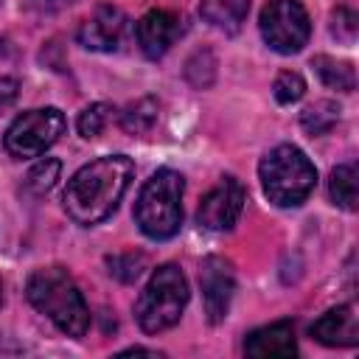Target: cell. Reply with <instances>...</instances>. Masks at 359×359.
<instances>
[{
  "label": "cell",
  "instance_id": "8fae6325",
  "mask_svg": "<svg viewBox=\"0 0 359 359\" xmlns=\"http://www.w3.org/2000/svg\"><path fill=\"white\" fill-rule=\"evenodd\" d=\"M180 17L165 8H154L137 20V45L149 59H160L180 36Z\"/></svg>",
  "mask_w": 359,
  "mask_h": 359
},
{
  "label": "cell",
  "instance_id": "8992f818",
  "mask_svg": "<svg viewBox=\"0 0 359 359\" xmlns=\"http://www.w3.org/2000/svg\"><path fill=\"white\" fill-rule=\"evenodd\" d=\"M65 132V115L56 107H39L28 109L14 118V123L6 129V151L17 160L39 157L45 154Z\"/></svg>",
  "mask_w": 359,
  "mask_h": 359
},
{
  "label": "cell",
  "instance_id": "5b68a950",
  "mask_svg": "<svg viewBox=\"0 0 359 359\" xmlns=\"http://www.w3.org/2000/svg\"><path fill=\"white\" fill-rule=\"evenodd\" d=\"M188 306V280L177 264H163L151 272L135 303V320L146 334H160L180 323Z\"/></svg>",
  "mask_w": 359,
  "mask_h": 359
},
{
  "label": "cell",
  "instance_id": "9c48e42d",
  "mask_svg": "<svg viewBox=\"0 0 359 359\" xmlns=\"http://www.w3.org/2000/svg\"><path fill=\"white\" fill-rule=\"evenodd\" d=\"M129 31V20L121 8L115 6H98L79 28V42L87 50H101V53H112L123 45Z\"/></svg>",
  "mask_w": 359,
  "mask_h": 359
},
{
  "label": "cell",
  "instance_id": "3957f363",
  "mask_svg": "<svg viewBox=\"0 0 359 359\" xmlns=\"http://www.w3.org/2000/svg\"><path fill=\"white\" fill-rule=\"evenodd\" d=\"M182 191H185V180L174 168H160L146 180L135 202V222L143 236L154 241H165L180 230Z\"/></svg>",
  "mask_w": 359,
  "mask_h": 359
},
{
  "label": "cell",
  "instance_id": "cb8c5ba5",
  "mask_svg": "<svg viewBox=\"0 0 359 359\" xmlns=\"http://www.w3.org/2000/svg\"><path fill=\"white\" fill-rule=\"evenodd\" d=\"M17 95H20V81L11 79V76H3L0 79V112L11 109L14 101H17Z\"/></svg>",
  "mask_w": 359,
  "mask_h": 359
},
{
  "label": "cell",
  "instance_id": "5bb4252c",
  "mask_svg": "<svg viewBox=\"0 0 359 359\" xmlns=\"http://www.w3.org/2000/svg\"><path fill=\"white\" fill-rule=\"evenodd\" d=\"M247 11H250V0H202L199 3L202 20L224 34H236L247 20Z\"/></svg>",
  "mask_w": 359,
  "mask_h": 359
},
{
  "label": "cell",
  "instance_id": "d4e9b609",
  "mask_svg": "<svg viewBox=\"0 0 359 359\" xmlns=\"http://www.w3.org/2000/svg\"><path fill=\"white\" fill-rule=\"evenodd\" d=\"M140 353H146V356H160L157 351H146V348H126V351H121V356H140Z\"/></svg>",
  "mask_w": 359,
  "mask_h": 359
},
{
  "label": "cell",
  "instance_id": "7c38bea8",
  "mask_svg": "<svg viewBox=\"0 0 359 359\" xmlns=\"http://www.w3.org/2000/svg\"><path fill=\"white\" fill-rule=\"evenodd\" d=\"M311 337L328 348H351L359 342V325L351 306H337L311 323Z\"/></svg>",
  "mask_w": 359,
  "mask_h": 359
},
{
  "label": "cell",
  "instance_id": "e0dca14e",
  "mask_svg": "<svg viewBox=\"0 0 359 359\" xmlns=\"http://www.w3.org/2000/svg\"><path fill=\"white\" fill-rule=\"evenodd\" d=\"M154 121H157V101L154 98H140L121 112V126L129 135H146L154 126Z\"/></svg>",
  "mask_w": 359,
  "mask_h": 359
},
{
  "label": "cell",
  "instance_id": "30bf717a",
  "mask_svg": "<svg viewBox=\"0 0 359 359\" xmlns=\"http://www.w3.org/2000/svg\"><path fill=\"white\" fill-rule=\"evenodd\" d=\"M199 286H202V300H205V314L210 323H222L227 317L233 292H236V278L233 269L224 258H205L199 269Z\"/></svg>",
  "mask_w": 359,
  "mask_h": 359
},
{
  "label": "cell",
  "instance_id": "44dd1931",
  "mask_svg": "<svg viewBox=\"0 0 359 359\" xmlns=\"http://www.w3.org/2000/svg\"><path fill=\"white\" fill-rule=\"evenodd\" d=\"M272 93H275V98H278L280 104H294V101L303 98L306 81H303L300 73L283 70V73H278V79H275V84H272Z\"/></svg>",
  "mask_w": 359,
  "mask_h": 359
},
{
  "label": "cell",
  "instance_id": "603a6c76",
  "mask_svg": "<svg viewBox=\"0 0 359 359\" xmlns=\"http://www.w3.org/2000/svg\"><path fill=\"white\" fill-rule=\"evenodd\" d=\"M331 34L351 45L356 39V14L351 8H337L331 14Z\"/></svg>",
  "mask_w": 359,
  "mask_h": 359
},
{
  "label": "cell",
  "instance_id": "4fadbf2b",
  "mask_svg": "<svg viewBox=\"0 0 359 359\" xmlns=\"http://www.w3.org/2000/svg\"><path fill=\"white\" fill-rule=\"evenodd\" d=\"M244 353L247 356H294L297 353L294 325L280 320V323L255 328L244 339Z\"/></svg>",
  "mask_w": 359,
  "mask_h": 359
},
{
  "label": "cell",
  "instance_id": "ffe728a7",
  "mask_svg": "<svg viewBox=\"0 0 359 359\" xmlns=\"http://www.w3.org/2000/svg\"><path fill=\"white\" fill-rule=\"evenodd\" d=\"M59 160H53V157H45V160H39L31 171H28V180H25V185L34 191V194H45V191H50L53 185H56V180H59Z\"/></svg>",
  "mask_w": 359,
  "mask_h": 359
},
{
  "label": "cell",
  "instance_id": "7402d4cb",
  "mask_svg": "<svg viewBox=\"0 0 359 359\" xmlns=\"http://www.w3.org/2000/svg\"><path fill=\"white\" fill-rule=\"evenodd\" d=\"M107 264H109V275H115V278L123 280V283H132V280L140 278V272H143V266H146V258H143L140 252H126V255L109 258Z\"/></svg>",
  "mask_w": 359,
  "mask_h": 359
},
{
  "label": "cell",
  "instance_id": "d6986e66",
  "mask_svg": "<svg viewBox=\"0 0 359 359\" xmlns=\"http://www.w3.org/2000/svg\"><path fill=\"white\" fill-rule=\"evenodd\" d=\"M112 107L109 104H90L87 109H81V115H79V135L81 137H98L101 132H104V126H107V121L112 118Z\"/></svg>",
  "mask_w": 359,
  "mask_h": 359
},
{
  "label": "cell",
  "instance_id": "277c9868",
  "mask_svg": "<svg viewBox=\"0 0 359 359\" xmlns=\"http://www.w3.org/2000/svg\"><path fill=\"white\" fill-rule=\"evenodd\" d=\"M261 185L272 205L278 208H297L309 199L317 182V168L311 160L292 143H280L264 154L261 165Z\"/></svg>",
  "mask_w": 359,
  "mask_h": 359
},
{
  "label": "cell",
  "instance_id": "9a60e30c",
  "mask_svg": "<svg viewBox=\"0 0 359 359\" xmlns=\"http://www.w3.org/2000/svg\"><path fill=\"white\" fill-rule=\"evenodd\" d=\"M328 196L334 205L345 208V210H353L356 208V199H359V182H356V168L351 163L345 165H337L331 171V180H328Z\"/></svg>",
  "mask_w": 359,
  "mask_h": 359
},
{
  "label": "cell",
  "instance_id": "ac0fdd59",
  "mask_svg": "<svg viewBox=\"0 0 359 359\" xmlns=\"http://www.w3.org/2000/svg\"><path fill=\"white\" fill-rule=\"evenodd\" d=\"M337 118H339V107L331 104V101H320V104H314V107H309L303 112L300 123H303V129L309 135H325L337 123Z\"/></svg>",
  "mask_w": 359,
  "mask_h": 359
},
{
  "label": "cell",
  "instance_id": "ba28073f",
  "mask_svg": "<svg viewBox=\"0 0 359 359\" xmlns=\"http://www.w3.org/2000/svg\"><path fill=\"white\" fill-rule=\"evenodd\" d=\"M244 185L236 177H222L199 202L196 222L205 230H230L244 208Z\"/></svg>",
  "mask_w": 359,
  "mask_h": 359
},
{
  "label": "cell",
  "instance_id": "484cf974",
  "mask_svg": "<svg viewBox=\"0 0 359 359\" xmlns=\"http://www.w3.org/2000/svg\"><path fill=\"white\" fill-rule=\"evenodd\" d=\"M0 303H3V283H0Z\"/></svg>",
  "mask_w": 359,
  "mask_h": 359
},
{
  "label": "cell",
  "instance_id": "2e32d148",
  "mask_svg": "<svg viewBox=\"0 0 359 359\" xmlns=\"http://www.w3.org/2000/svg\"><path fill=\"white\" fill-rule=\"evenodd\" d=\"M314 70L317 76L323 79V84L334 87V90H342V93H351L356 87V70L351 62H337L331 56H314Z\"/></svg>",
  "mask_w": 359,
  "mask_h": 359
},
{
  "label": "cell",
  "instance_id": "52a82bcc",
  "mask_svg": "<svg viewBox=\"0 0 359 359\" xmlns=\"http://www.w3.org/2000/svg\"><path fill=\"white\" fill-rule=\"evenodd\" d=\"M261 36L278 53H297L311 34L309 14L300 0H269L261 8Z\"/></svg>",
  "mask_w": 359,
  "mask_h": 359
},
{
  "label": "cell",
  "instance_id": "6da1fadb",
  "mask_svg": "<svg viewBox=\"0 0 359 359\" xmlns=\"http://www.w3.org/2000/svg\"><path fill=\"white\" fill-rule=\"evenodd\" d=\"M135 174V165L123 154L98 157L87 165H81L65 188V210L76 224H98L118 208L121 196L129 188V180Z\"/></svg>",
  "mask_w": 359,
  "mask_h": 359
},
{
  "label": "cell",
  "instance_id": "7a4b0ae2",
  "mask_svg": "<svg viewBox=\"0 0 359 359\" xmlns=\"http://www.w3.org/2000/svg\"><path fill=\"white\" fill-rule=\"evenodd\" d=\"M25 294L36 311H42L62 334L84 337L90 328V309L76 280L62 266H42L28 278Z\"/></svg>",
  "mask_w": 359,
  "mask_h": 359
}]
</instances>
